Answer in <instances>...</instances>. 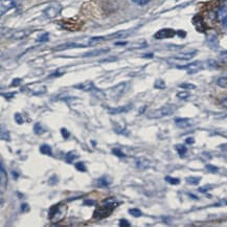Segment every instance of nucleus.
Segmentation results:
<instances>
[{"mask_svg": "<svg viewBox=\"0 0 227 227\" xmlns=\"http://www.w3.org/2000/svg\"><path fill=\"white\" fill-rule=\"evenodd\" d=\"M136 166L140 170H146L150 166V161L146 158H139L136 160Z\"/></svg>", "mask_w": 227, "mask_h": 227, "instance_id": "nucleus-13", "label": "nucleus"}, {"mask_svg": "<svg viewBox=\"0 0 227 227\" xmlns=\"http://www.w3.org/2000/svg\"><path fill=\"white\" fill-rule=\"evenodd\" d=\"M48 183H49L50 185H54L58 183V177H57L56 175H52L51 177L49 178V181H48Z\"/></svg>", "mask_w": 227, "mask_h": 227, "instance_id": "nucleus-38", "label": "nucleus"}, {"mask_svg": "<svg viewBox=\"0 0 227 227\" xmlns=\"http://www.w3.org/2000/svg\"><path fill=\"white\" fill-rule=\"evenodd\" d=\"M196 54H197V50H193V51L183 52V54H177V56L175 57V59H178V60H183V61H189V60L193 59Z\"/></svg>", "mask_w": 227, "mask_h": 227, "instance_id": "nucleus-12", "label": "nucleus"}, {"mask_svg": "<svg viewBox=\"0 0 227 227\" xmlns=\"http://www.w3.org/2000/svg\"><path fill=\"white\" fill-rule=\"evenodd\" d=\"M189 196L191 197V198H193V199H195V200H198V197L197 196H195V195H193V194H189Z\"/></svg>", "mask_w": 227, "mask_h": 227, "instance_id": "nucleus-49", "label": "nucleus"}, {"mask_svg": "<svg viewBox=\"0 0 227 227\" xmlns=\"http://www.w3.org/2000/svg\"><path fill=\"white\" fill-rule=\"evenodd\" d=\"M108 51H109L108 48H106V49L93 50V51H89V52L84 54V57H94V56H99V54H107Z\"/></svg>", "mask_w": 227, "mask_h": 227, "instance_id": "nucleus-16", "label": "nucleus"}, {"mask_svg": "<svg viewBox=\"0 0 227 227\" xmlns=\"http://www.w3.org/2000/svg\"><path fill=\"white\" fill-rule=\"evenodd\" d=\"M221 105H222L223 107H225V108H227V95L221 99Z\"/></svg>", "mask_w": 227, "mask_h": 227, "instance_id": "nucleus-43", "label": "nucleus"}, {"mask_svg": "<svg viewBox=\"0 0 227 227\" xmlns=\"http://www.w3.org/2000/svg\"><path fill=\"white\" fill-rule=\"evenodd\" d=\"M75 169H77L79 172H83V173L87 171V168H86L85 163H84V162H82V161H79V162H77V163H75Z\"/></svg>", "mask_w": 227, "mask_h": 227, "instance_id": "nucleus-27", "label": "nucleus"}, {"mask_svg": "<svg viewBox=\"0 0 227 227\" xmlns=\"http://www.w3.org/2000/svg\"><path fill=\"white\" fill-rule=\"evenodd\" d=\"M152 57H153V54H146L144 58H152Z\"/></svg>", "mask_w": 227, "mask_h": 227, "instance_id": "nucleus-52", "label": "nucleus"}, {"mask_svg": "<svg viewBox=\"0 0 227 227\" xmlns=\"http://www.w3.org/2000/svg\"><path fill=\"white\" fill-rule=\"evenodd\" d=\"M18 3V0H0V14L3 15L9 9L15 7Z\"/></svg>", "mask_w": 227, "mask_h": 227, "instance_id": "nucleus-6", "label": "nucleus"}, {"mask_svg": "<svg viewBox=\"0 0 227 227\" xmlns=\"http://www.w3.org/2000/svg\"><path fill=\"white\" fill-rule=\"evenodd\" d=\"M129 212H130V214L132 215L133 217H135V218L141 217V215H142L141 210H139L138 208H130V209H129Z\"/></svg>", "mask_w": 227, "mask_h": 227, "instance_id": "nucleus-26", "label": "nucleus"}, {"mask_svg": "<svg viewBox=\"0 0 227 227\" xmlns=\"http://www.w3.org/2000/svg\"><path fill=\"white\" fill-rule=\"evenodd\" d=\"M64 216H65V208H63L60 205H56L49 209V219L54 223L62 220Z\"/></svg>", "mask_w": 227, "mask_h": 227, "instance_id": "nucleus-3", "label": "nucleus"}, {"mask_svg": "<svg viewBox=\"0 0 227 227\" xmlns=\"http://www.w3.org/2000/svg\"><path fill=\"white\" fill-rule=\"evenodd\" d=\"M7 184V175L4 170V166L2 163H0V187H1V194L4 191Z\"/></svg>", "mask_w": 227, "mask_h": 227, "instance_id": "nucleus-9", "label": "nucleus"}, {"mask_svg": "<svg viewBox=\"0 0 227 227\" xmlns=\"http://www.w3.org/2000/svg\"><path fill=\"white\" fill-rule=\"evenodd\" d=\"M61 9H62L61 4H59V3H52V4L48 5V7L44 9V14L47 18L52 19L58 16L59 13L61 12Z\"/></svg>", "mask_w": 227, "mask_h": 227, "instance_id": "nucleus-4", "label": "nucleus"}, {"mask_svg": "<svg viewBox=\"0 0 227 227\" xmlns=\"http://www.w3.org/2000/svg\"><path fill=\"white\" fill-rule=\"evenodd\" d=\"M132 108H133L132 104H128V105L122 106V107H118V108H109L108 112L110 114H120V113H127Z\"/></svg>", "mask_w": 227, "mask_h": 227, "instance_id": "nucleus-11", "label": "nucleus"}, {"mask_svg": "<svg viewBox=\"0 0 227 227\" xmlns=\"http://www.w3.org/2000/svg\"><path fill=\"white\" fill-rule=\"evenodd\" d=\"M45 92H46V87H45V86H42V87H39L37 90H33L32 94L41 95V94H43V93H45Z\"/></svg>", "mask_w": 227, "mask_h": 227, "instance_id": "nucleus-28", "label": "nucleus"}, {"mask_svg": "<svg viewBox=\"0 0 227 227\" xmlns=\"http://www.w3.org/2000/svg\"><path fill=\"white\" fill-rule=\"evenodd\" d=\"M112 153L114 154V155H116L117 157H119V158L126 157V154H125L124 152H122V150H120V149H118V148L113 149V150H112Z\"/></svg>", "mask_w": 227, "mask_h": 227, "instance_id": "nucleus-29", "label": "nucleus"}, {"mask_svg": "<svg viewBox=\"0 0 227 227\" xmlns=\"http://www.w3.org/2000/svg\"><path fill=\"white\" fill-rule=\"evenodd\" d=\"M127 42H116L115 43V45H126Z\"/></svg>", "mask_w": 227, "mask_h": 227, "instance_id": "nucleus-51", "label": "nucleus"}, {"mask_svg": "<svg viewBox=\"0 0 227 227\" xmlns=\"http://www.w3.org/2000/svg\"><path fill=\"white\" fill-rule=\"evenodd\" d=\"M25 36H26V32H24V30H20V32H17L14 34V38L15 39H22Z\"/></svg>", "mask_w": 227, "mask_h": 227, "instance_id": "nucleus-32", "label": "nucleus"}, {"mask_svg": "<svg viewBox=\"0 0 227 227\" xmlns=\"http://www.w3.org/2000/svg\"><path fill=\"white\" fill-rule=\"evenodd\" d=\"M210 185H206V186H203V187H200V189H198V191H200V193H206L208 189H210Z\"/></svg>", "mask_w": 227, "mask_h": 227, "instance_id": "nucleus-42", "label": "nucleus"}, {"mask_svg": "<svg viewBox=\"0 0 227 227\" xmlns=\"http://www.w3.org/2000/svg\"><path fill=\"white\" fill-rule=\"evenodd\" d=\"M154 87L156 88V89H165V83H164L163 80L161 79H158L156 80V82L154 83Z\"/></svg>", "mask_w": 227, "mask_h": 227, "instance_id": "nucleus-24", "label": "nucleus"}, {"mask_svg": "<svg viewBox=\"0 0 227 227\" xmlns=\"http://www.w3.org/2000/svg\"><path fill=\"white\" fill-rule=\"evenodd\" d=\"M193 124V120L191 118H186V117H177L175 118V125L179 128H189Z\"/></svg>", "mask_w": 227, "mask_h": 227, "instance_id": "nucleus-10", "label": "nucleus"}, {"mask_svg": "<svg viewBox=\"0 0 227 227\" xmlns=\"http://www.w3.org/2000/svg\"><path fill=\"white\" fill-rule=\"evenodd\" d=\"M112 200L113 199L111 198V199H108V200L104 201V205H102V206L97 207V208L95 209L94 214H93V218L99 219H99H104V218H106V217L110 216L112 210L117 206V203H115L114 201L111 202Z\"/></svg>", "mask_w": 227, "mask_h": 227, "instance_id": "nucleus-1", "label": "nucleus"}, {"mask_svg": "<svg viewBox=\"0 0 227 227\" xmlns=\"http://www.w3.org/2000/svg\"><path fill=\"white\" fill-rule=\"evenodd\" d=\"M1 139L3 140H7V141H9L11 140V136H9V133L7 129H4L2 127L1 128Z\"/></svg>", "mask_w": 227, "mask_h": 227, "instance_id": "nucleus-23", "label": "nucleus"}, {"mask_svg": "<svg viewBox=\"0 0 227 227\" xmlns=\"http://www.w3.org/2000/svg\"><path fill=\"white\" fill-rule=\"evenodd\" d=\"M165 181L172 185H178L180 183V180L178 178H174L171 176H165Z\"/></svg>", "mask_w": 227, "mask_h": 227, "instance_id": "nucleus-21", "label": "nucleus"}, {"mask_svg": "<svg viewBox=\"0 0 227 227\" xmlns=\"http://www.w3.org/2000/svg\"><path fill=\"white\" fill-rule=\"evenodd\" d=\"M191 96V94H189V92H186V91H183V92H178L177 93V97L180 99H186L187 97Z\"/></svg>", "mask_w": 227, "mask_h": 227, "instance_id": "nucleus-31", "label": "nucleus"}, {"mask_svg": "<svg viewBox=\"0 0 227 227\" xmlns=\"http://www.w3.org/2000/svg\"><path fill=\"white\" fill-rule=\"evenodd\" d=\"M222 23H223V25L227 26V15H225V16L222 18Z\"/></svg>", "mask_w": 227, "mask_h": 227, "instance_id": "nucleus-46", "label": "nucleus"}, {"mask_svg": "<svg viewBox=\"0 0 227 227\" xmlns=\"http://www.w3.org/2000/svg\"><path fill=\"white\" fill-rule=\"evenodd\" d=\"M74 88L83 90V91H87V92H94V91H96V88H95V86L93 85V83L91 81H86L82 84L75 85Z\"/></svg>", "mask_w": 227, "mask_h": 227, "instance_id": "nucleus-8", "label": "nucleus"}, {"mask_svg": "<svg viewBox=\"0 0 227 227\" xmlns=\"http://www.w3.org/2000/svg\"><path fill=\"white\" fill-rule=\"evenodd\" d=\"M132 1L134 3H136V4H138V5H146V4H148V3L150 2L151 0H132Z\"/></svg>", "mask_w": 227, "mask_h": 227, "instance_id": "nucleus-37", "label": "nucleus"}, {"mask_svg": "<svg viewBox=\"0 0 227 227\" xmlns=\"http://www.w3.org/2000/svg\"><path fill=\"white\" fill-rule=\"evenodd\" d=\"M176 106L174 105H165L163 107L159 109H156V110L151 111V112L148 113V118L150 119H158V118H162V117L165 116H170L172 115L174 112L176 111Z\"/></svg>", "mask_w": 227, "mask_h": 227, "instance_id": "nucleus-2", "label": "nucleus"}, {"mask_svg": "<svg viewBox=\"0 0 227 227\" xmlns=\"http://www.w3.org/2000/svg\"><path fill=\"white\" fill-rule=\"evenodd\" d=\"M110 183H111V180L109 179L107 176H103V177L99 178V179H97V181H96L97 186H99V187L109 186V185H110Z\"/></svg>", "mask_w": 227, "mask_h": 227, "instance_id": "nucleus-14", "label": "nucleus"}, {"mask_svg": "<svg viewBox=\"0 0 227 227\" xmlns=\"http://www.w3.org/2000/svg\"><path fill=\"white\" fill-rule=\"evenodd\" d=\"M119 226H122V227H130L131 224L126 220V219H122V220L119 221Z\"/></svg>", "mask_w": 227, "mask_h": 227, "instance_id": "nucleus-39", "label": "nucleus"}, {"mask_svg": "<svg viewBox=\"0 0 227 227\" xmlns=\"http://www.w3.org/2000/svg\"><path fill=\"white\" fill-rule=\"evenodd\" d=\"M217 85L222 88H227V77L219 78V79L217 80Z\"/></svg>", "mask_w": 227, "mask_h": 227, "instance_id": "nucleus-25", "label": "nucleus"}, {"mask_svg": "<svg viewBox=\"0 0 227 227\" xmlns=\"http://www.w3.org/2000/svg\"><path fill=\"white\" fill-rule=\"evenodd\" d=\"M61 134H62V136H63V137L65 138V139L69 138V136H70L69 131H68L67 129H65V128H62V129H61Z\"/></svg>", "mask_w": 227, "mask_h": 227, "instance_id": "nucleus-35", "label": "nucleus"}, {"mask_svg": "<svg viewBox=\"0 0 227 227\" xmlns=\"http://www.w3.org/2000/svg\"><path fill=\"white\" fill-rule=\"evenodd\" d=\"M15 120L17 122V124L18 125H22L23 124V117L22 115L20 114V113H15Z\"/></svg>", "mask_w": 227, "mask_h": 227, "instance_id": "nucleus-34", "label": "nucleus"}, {"mask_svg": "<svg viewBox=\"0 0 227 227\" xmlns=\"http://www.w3.org/2000/svg\"><path fill=\"white\" fill-rule=\"evenodd\" d=\"M12 174H13V177L15 178V179H17V178H18V174H17L16 172H13Z\"/></svg>", "mask_w": 227, "mask_h": 227, "instance_id": "nucleus-50", "label": "nucleus"}, {"mask_svg": "<svg viewBox=\"0 0 227 227\" xmlns=\"http://www.w3.org/2000/svg\"><path fill=\"white\" fill-rule=\"evenodd\" d=\"M180 87L184 88V89L191 90V89H196V88H197V86L194 85V84H191V83H183V84H180Z\"/></svg>", "mask_w": 227, "mask_h": 227, "instance_id": "nucleus-30", "label": "nucleus"}, {"mask_svg": "<svg viewBox=\"0 0 227 227\" xmlns=\"http://www.w3.org/2000/svg\"><path fill=\"white\" fill-rule=\"evenodd\" d=\"M83 204L86 205V206H91V205H95V204H96V202H95L94 200H85Z\"/></svg>", "mask_w": 227, "mask_h": 227, "instance_id": "nucleus-41", "label": "nucleus"}, {"mask_svg": "<svg viewBox=\"0 0 227 227\" xmlns=\"http://www.w3.org/2000/svg\"><path fill=\"white\" fill-rule=\"evenodd\" d=\"M40 152L44 155H49L51 156L52 154V150H51V146H48V144H42L40 146Z\"/></svg>", "mask_w": 227, "mask_h": 227, "instance_id": "nucleus-17", "label": "nucleus"}, {"mask_svg": "<svg viewBox=\"0 0 227 227\" xmlns=\"http://www.w3.org/2000/svg\"><path fill=\"white\" fill-rule=\"evenodd\" d=\"M205 168H206L207 171L210 172V173H217V172L219 171V169L217 168V166L211 165V164H206V165H205Z\"/></svg>", "mask_w": 227, "mask_h": 227, "instance_id": "nucleus-33", "label": "nucleus"}, {"mask_svg": "<svg viewBox=\"0 0 227 227\" xmlns=\"http://www.w3.org/2000/svg\"><path fill=\"white\" fill-rule=\"evenodd\" d=\"M194 24L196 25V27H197V29L198 30H201V32H203L204 30V23H203L202 19H201V17L199 16H196L195 18H194Z\"/></svg>", "mask_w": 227, "mask_h": 227, "instance_id": "nucleus-15", "label": "nucleus"}, {"mask_svg": "<svg viewBox=\"0 0 227 227\" xmlns=\"http://www.w3.org/2000/svg\"><path fill=\"white\" fill-rule=\"evenodd\" d=\"M177 34L179 35L180 37H182V38H184V37L186 36V33H185V32H182V30H179V32H177Z\"/></svg>", "mask_w": 227, "mask_h": 227, "instance_id": "nucleus-47", "label": "nucleus"}, {"mask_svg": "<svg viewBox=\"0 0 227 227\" xmlns=\"http://www.w3.org/2000/svg\"><path fill=\"white\" fill-rule=\"evenodd\" d=\"M176 150H177L178 154H179L181 157H183V156H184L185 154H186V152H187L186 146H183V144H177V146H176Z\"/></svg>", "mask_w": 227, "mask_h": 227, "instance_id": "nucleus-20", "label": "nucleus"}, {"mask_svg": "<svg viewBox=\"0 0 227 227\" xmlns=\"http://www.w3.org/2000/svg\"><path fill=\"white\" fill-rule=\"evenodd\" d=\"M179 69H185L187 70L189 73H195V72H198L199 70L202 68V63L199 61L193 62V63H189L187 65H183V66H177Z\"/></svg>", "mask_w": 227, "mask_h": 227, "instance_id": "nucleus-7", "label": "nucleus"}, {"mask_svg": "<svg viewBox=\"0 0 227 227\" xmlns=\"http://www.w3.org/2000/svg\"><path fill=\"white\" fill-rule=\"evenodd\" d=\"M34 132L36 133L37 135H41L45 132V129L43 128L42 125H41L40 123H38V124H36L34 126Z\"/></svg>", "mask_w": 227, "mask_h": 227, "instance_id": "nucleus-22", "label": "nucleus"}, {"mask_svg": "<svg viewBox=\"0 0 227 227\" xmlns=\"http://www.w3.org/2000/svg\"><path fill=\"white\" fill-rule=\"evenodd\" d=\"M3 97H5V99H12V97H14L15 95H16V92H7V93H2Z\"/></svg>", "mask_w": 227, "mask_h": 227, "instance_id": "nucleus-40", "label": "nucleus"}, {"mask_svg": "<svg viewBox=\"0 0 227 227\" xmlns=\"http://www.w3.org/2000/svg\"><path fill=\"white\" fill-rule=\"evenodd\" d=\"M185 142H186L187 144H195V139H194L193 137H189V138H186Z\"/></svg>", "mask_w": 227, "mask_h": 227, "instance_id": "nucleus-45", "label": "nucleus"}, {"mask_svg": "<svg viewBox=\"0 0 227 227\" xmlns=\"http://www.w3.org/2000/svg\"><path fill=\"white\" fill-rule=\"evenodd\" d=\"M21 83V80L20 79H15L13 82H12V86H19Z\"/></svg>", "mask_w": 227, "mask_h": 227, "instance_id": "nucleus-44", "label": "nucleus"}, {"mask_svg": "<svg viewBox=\"0 0 227 227\" xmlns=\"http://www.w3.org/2000/svg\"><path fill=\"white\" fill-rule=\"evenodd\" d=\"M77 157H78L77 153L70 151V152H68V153L65 155V161L67 162V163H72V162L74 161V159H75Z\"/></svg>", "mask_w": 227, "mask_h": 227, "instance_id": "nucleus-18", "label": "nucleus"}, {"mask_svg": "<svg viewBox=\"0 0 227 227\" xmlns=\"http://www.w3.org/2000/svg\"><path fill=\"white\" fill-rule=\"evenodd\" d=\"M201 181V177H195V176H189L186 178V182L191 185H197Z\"/></svg>", "mask_w": 227, "mask_h": 227, "instance_id": "nucleus-19", "label": "nucleus"}, {"mask_svg": "<svg viewBox=\"0 0 227 227\" xmlns=\"http://www.w3.org/2000/svg\"><path fill=\"white\" fill-rule=\"evenodd\" d=\"M177 34V32H175L174 29L172 28H162L160 30H158L155 34L154 38L158 39V40H161V39H168V38H173L175 35Z\"/></svg>", "mask_w": 227, "mask_h": 227, "instance_id": "nucleus-5", "label": "nucleus"}, {"mask_svg": "<svg viewBox=\"0 0 227 227\" xmlns=\"http://www.w3.org/2000/svg\"><path fill=\"white\" fill-rule=\"evenodd\" d=\"M37 40H38L39 42H46V41H48V34L47 33H45V34L41 35Z\"/></svg>", "mask_w": 227, "mask_h": 227, "instance_id": "nucleus-36", "label": "nucleus"}, {"mask_svg": "<svg viewBox=\"0 0 227 227\" xmlns=\"http://www.w3.org/2000/svg\"><path fill=\"white\" fill-rule=\"evenodd\" d=\"M27 209H28V205L25 204V203H24V204H22V206H21V210L25 211V210H27Z\"/></svg>", "mask_w": 227, "mask_h": 227, "instance_id": "nucleus-48", "label": "nucleus"}]
</instances>
